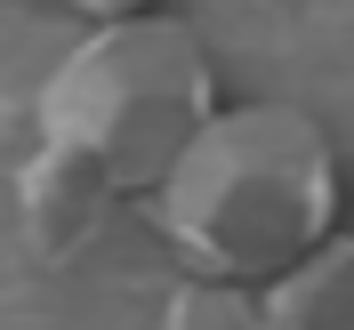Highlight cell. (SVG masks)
<instances>
[{"label":"cell","mask_w":354,"mask_h":330,"mask_svg":"<svg viewBox=\"0 0 354 330\" xmlns=\"http://www.w3.org/2000/svg\"><path fill=\"white\" fill-rule=\"evenodd\" d=\"M145 210L201 282H274L338 234L330 137L298 105L209 113Z\"/></svg>","instance_id":"cell-1"},{"label":"cell","mask_w":354,"mask_h":330,"mask_svg":"<svg viewBox=\"0 0 354 330\" xmlns=\"http://www.w3.org/2000/svg\"><path fill=\"white\" fill-rule=\"evenodd\" d=\"M209 113H218V73L201 33L185 17L145 8V17L97 24L81 48L57 57V73L32 97V129L48 154L88 161L105 185L153 194Z\"/></svg>","instance_id":"cell-2"},{"label":"cell","mask_w":354,"mask_h":330,"mask_svg":"<svg viewBox=\"0 0 354 330\" xmlns=\"http://www.w3.org/2000/svg\"><path fill=\"white\" fill-rule=\"evenodd\" d=\"M113 210H121V185H105V177L88 169V161H73V154L32 145V161L17 169V218H24V242H32V258H48V266L81 258V250L105 234Z\"/></svg>","instance_id":"cell-3"},{"label":"cell","mask_w":354,"mask_h":330,"mask_svg":"<svg viewBox=\"0 0 354 330\" xmlns=\"http://www.w3.org/2000/svg\"><path fill=\"white\" fill-rule=\"evenodd\" d=\"M266 330H354V242L330 234L322 250L266 282Z\"/></svg>","instance_id":"cell-4"},{"label":"cell","mask_w":354,"mask_h":330,"mask_svg":"<svg viewBox=\"0 0 354 330\" xmlns=\"http://www.w3.org/2000/svg\"><path fill=\"white\" fill-rule=\"evenodd\" d=\"M161 330H266V306H258V290L250 282H185L161 306Z\"/></svg>","instance_id":"cell-5"},{"label":"cell","mask_w":354,"mask_h":330,"mask_svg":"<svg viewBox=\"0 0 354 330\" xmlns=\"http://www.w3.org/2000/svg\"><path fill=\"white\" fill-rule=\"evenodd\" d=\"M41 8H73V17H88V24H121V17H145L153 0H41Z\"/></svg>","instance_id":"cell-6"}]
</instances>
